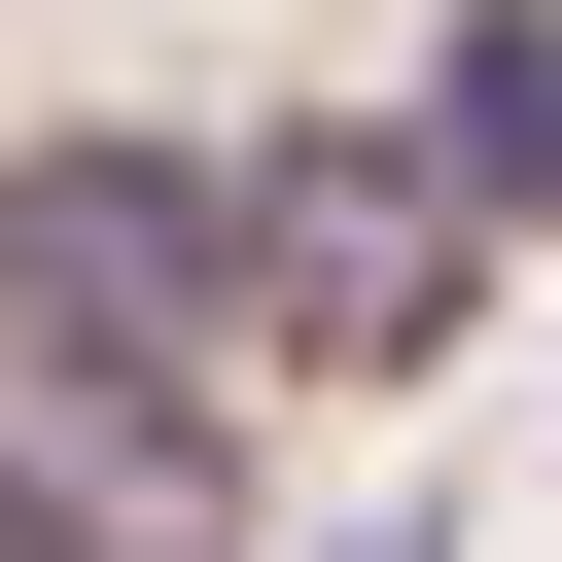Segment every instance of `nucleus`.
Wrapping results in <instances>:
<instances>
[{"mask_svg": "<svg viewBox=\"0 0 562 562\" xmlns=\"http://www.w3.org/2000/svg\"><path fill=\"white\" fill-rule=\"evenodd\" d=\"M211 211H246L211 351H316V386H422V351H457V281H492V211H457L422 140H281V176H211Z\"/></svg>", "mask_w": 562, "mask_h": 562, "instance_id": "obj_1", "label": "nucleus"}, {"mask_svg": "<svg viewBox=\"0 0 562 562\" xmlns=\"http://www.w3.org/2000/svg\"><path fill=\"white\" fill-rule=\"evenodd\" d=\"M0 562H246L211 351H0Z\"/></svg>", "mask_w": 562, "mask_h": 562, "instance_id": "obj_2", "label": "nucleus"}, {"mask_svg": "<svg viewBox=\"0 0 562 562\" xmlns=\"http://www.w3.org/2000/svg\"><path fill=\"white\" fill-rule=\"evenodd\" d=\"M211 281H246L211 140H0V351H211Z\"/></svg>", "mask_w": 562, "mask_h": 562, "instance_id": "obj_3", "label": "nucleus"}, {"mask_svg": "<svg viewBox=\"0 0 562 562\" xmlns=\"http://www.w3.org/2000/svg\"><path fill=\"white\" fill-rule=\"evenodd\" d=\"M422 176L457 211H562V0H457L422 35Z\"/></svg>", "mask_w": 562, "mask_h": 562, "instance_id": "obj_4", "label": "nucleus"}, {"mask_svg": "<svg viewBox=\"0 0 562 562\" xmlns=\"http://www.w3.org/2000/svg\"><path fill=\"white\" fill-rule=\"evenodd\" d=\"M351 562H457V527H351Z\"/></svg>", "mask_w": 562, "mask_h": 562, "instance_id": "obj_5", "label": "nucleus"}]
</instances>
